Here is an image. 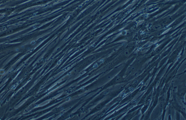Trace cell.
Returning <instances> with one entry per match:
<instances>
[{
  "instance_id": "cell-1",
  "label": "cell",
  "mask_w": 186,
  "mask_h": 120,
  "mask_svg": "<svg viewBox=\"0 0 186 120\" xmlns=\"http://www.w3.org/2000/svg\"><path fill=\"white\" fill-rule=\"evenodd\" d=\"M122 78L121 77H117L116 79V82H119V81H121Z\"/></svg>"
}]
</instances>
